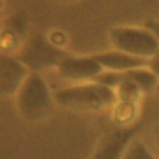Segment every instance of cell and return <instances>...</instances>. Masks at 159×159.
<instances>
[{
	"label": "cell",
	"mask_w": 159,
	"mask_h": 159,
	"mask_svg": "<svg viewBox=\"0 0 159 159\" xmlns=\"http://www.w3.org/2000/svg\"><path fill=\"white\" fill-rule=\"evenodd\" d=\"M52 96L57 104L72 111H101L116 99L113 88L94 81L58 88Z\"/></svg>",
	"instance_id": "6da1fadb"
},
{
	"label": "cell",
	"mask_w": 159,
	"mask_h": 159,
	"mask_svg": "<svg viewBox=\"0 0 159 159\" xmlns=\"http://www.w3.org/2000/svg\"><path fill=\"white\" fill-rule=\"evenodd\" d=\"M15 94L17 109L26 120H42L52 111L53 96L40 73L30 72Z\"/></svg>",
	"instance_id": "7a4b0ae2"
},
{
	"label": "cell",
	"mask_w": 159,
	"mask_h": 159,
	"mask_svg": "<svg viewBox=\"0 0 159 159\" xmlns=\"http://www.w3.org/2000/svg\"><path fill=\"white\" fill-rule=\"evenodd\" d=\"M109 37L116 50L135 57L149 60L159 51V41L145 27H113L109 32Z\"/></svg>",
	"instance_id": "3957f363"
},
{
	"label": "cell",
	"mask_w": 159,
	"mask_h": 159,
	"mask_svg": "<svg viewBox=\"0 0 159 159\" xmlns=\"http://www.w3.org/2000/svg\"><path fill=\"white\" fill-rule=\"evenodd\" d=\"M68 56L66 52L50 43L42 37H32L22 45L17 52V60L30 71L41 73L42 71L57 68L60 62Z\"/></svg>",
	"instance_id": "277c9868"
},
{
	"label": "cell",
	"mask_w": 159,
	"mask_h": 159,
	"mask_svg": "<svg viewBox=\"0 0 159 159\" xmlns=\"http://www.w3.org/2000/svg\"><path fill=\"white\" fill-rule=\"evenodd\" d=\"M103 71L104 70L93 58V56L89 57L66 56L57 66V72L62 78L75 82H82V81L91 82Z\"/></svg>",
	"instance_id": "5b68a950"
},
{
	"label": "cell",
	"mask_w": 159,
	"mask_h": 159,
	"mask_svg": "<svg viewBox=\"0 0 159 159\" xmlns=\"http://www.w3.org/2000/svg\"><path fill=\"white\" fill-rule=\"evenodd\" d=\"M29 73L17 58L0 53V96L16 93Z\"/></svg>",
	"instance_id": "8992f818"
},
{
	"label": "cell",
	"mask_w": 159,
	"mask_h": 159,
	"mask_svg": "<svg viewBox=\"0 0 159 159\" xmlns=\"http://www.w3.org/2000/svg\"><path fill=\"white\" fill-rule=\"evenodd\" d=\"M93 58L102 66L104 71L125 72V71L134 70V68L148 67V60L135 57V56H132L129 53H125L118 50L93 55Z\"/></svg>",
	"instance_id": "52a82bcc"
},
{
	"label": "cell",
	"mask_w": 159,
	"mask_h": 159,
	"mask_svg": "<svg viewBox=\"0 0 159 159\" xmlns=\"http://www.w3.org/2000/svg\"><path fill=\"white\" fill-rule=\"evenodd\" d=\"M122 159H158V158L142 140L132 139L127 144Z\"/></svg>",
	"instance_id": "ba28073f"
},
{
	"label": "cell",
	"mask_w": 159,
	"mask_h": 159,
	"mask_svg": "<svg viewBox=\"0 0 159 159\" xmlns=\"http://www.w3.org/2000/svg\"><path fill=\"white\" fill-rule=\"evenodd\" d=\"M148 68L159 78V51L148 60Z\"/></svg>",
	"instance_id": "9c48e42d"
},
{
	"label": "cell",
	"mask_w": 159,
	"mask_h": 159,
	"mask_svg": "<svg viewBox=\"0 0 159 159\" xmlns=\"http://www.w3.org/2000/svg\"><path fill=\"white\" fill-rule=\"evenodd\" d=\"M144 27L148 29L159 41V20H148L144 24Z\"/></svg>",
	"instance_id": "30bf717a"
},
{
	"label": "cell",
	"mask_w": 159,
	"mask_h": 159,
	"mask_svg": "<svg viewBox=\"0 0 159 159\" xmlns=\"http://www.w3.org/2000/svg\"><path fill=\"white\" fill-rule=\"evenodd\" d=\"M153 139H154V145H155L157 150L159 152V125L154 129V137H153Z\"/></svg>",
	"instance_id": "8fae6325"
},
{
	"label": "cell",
	"mask_w": 159,
	"mask_h": 159,
	"mask_svg": "<svg viewBox=\"0 0 159 159\" xmlns=\"http://www.w3.org/2000/svg\"><path fill=\"white\" fill-rule=\"evenodd\" d=\"M157 88H159V83H158V87H157Z\"/></svg>",
	"instance_id": "7c38bea8"
}]
</instances>
